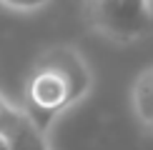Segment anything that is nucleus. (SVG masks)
Masks as SVG:
<instances>
[{"mask_svg": "<svg viewBox=\"0 0 153 150\" xmlns=\"http://www.w3.org/2000/svg\"><path fill=\"white\" fill-rule=\"evenodd\" d=\"M93 90V70L75 45H53L30 68L23 88L25 112L50 130L63 112L83 103Z\"/></svg>", "mask_w": 153, "mask_h": 150, "instance_id": "f257e3e1", "label": "nucleus"}, {"mask_svg": "<svg viewBox=\"0 0 153 150\" xmlns=\"http://www.w3.org/2000/svg\"><path fill=\"white\" fill-rule=\"evenodd\" d=\"M88 28L113 45H136L153 33V0H80Z\"/></svg>", "mask_w": 153, "mask_h": 150, "instance_id": "f03ea898", "label": "nucleus"}, {"mask_svg": "<svg viewBox=\"0 0 153 150\" xmlns=\"http://www.w3.org/2000/svg\"><path fill=\"white\" fill-rule=\"evenodd\" d=\"M3 135L10 150H50L48 133L25 112V108H18L15 118L10 120Z\"/></svg>", "mask_w": 153, "mask_h": 150, "instance_id": "7ed1b4c3", "label": "nucleus"}, {"mask_svg": "<svg viewBox=\"0 0 153 150\" xmlns=\"http://www.w3.org/2000/svg\"><path fill=\"white\" fill-rule=\"evenodd\" d=\"M131 110L136 120L148 128L153 123V65L141 70L131 85Z\"/></svg>", "mask_w": 153, "mask_h": 150, "instance_id": "20e7f679", "label": "nucleus"}, {"mask_svg": "<svg viewBox=\"0 0 153 150\" xmlns=\"http://www.w3.org/2000/svg\"><path fill=\"white\" fill-rule=\"evenodd\" d=\"M0 5L13 12H38L50 5V0H0Z\"/></svg>", "mask_w": 153, "mask_h": 150, "instance_id": "39448f33", "label": "nucleus"}, {"mask_svg": "<svg viewBox=\"0 0 153 150\" xmlns=\"http://www.w3.org/2000/svg\"><path fill=\"white\" fill-rule=\"evenodd\" d=\"M15 112H18V105H13L10 100H5L0 95V135L5 133V128H8L10 120L15 118Z\"/></svg>", "mask_w": 153, "mask_h": 150, "instance_id": "423d86ee", "label": "nucleus"}, {"mask_svg": "<svg viewBox=\"0 0 153 150\" xmlns=\"http://www.w3.org/2000/svg\"><path fill=\"white\" fill-rule=\"evenodd\" d=\"M0 150H10V145H8V140H5V135H0Z\"/></svg>", "mask_w": 153, "mask_h": 150, "instance_id": "0eeeda50", "label": "nucleus"}, {"mask_svg": "<svg viewBox=\"0 0 153 150\" xmlns=\"http://www.w3.org/2000/svg\"><path fill=\"white\" fill-rule=\"evenodd\" d=\"M146 130H148V133H151V135H153V123H151V125H148V128H146Z\"/></svg>", "mask_w": 153, "mask_h": 150, "instance_id": "6e6552de", "label": "nucleus"}]
</instances>
